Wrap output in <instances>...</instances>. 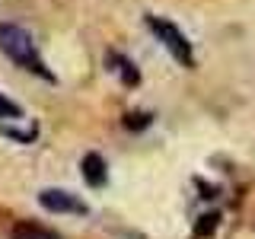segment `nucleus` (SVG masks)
Masks as SVG:
<instances>
[{
	"label": "nucleus",
	"mask_w": 255,
	"mask_h": 239,
	"mask_svg": "<svg viewBox=\"0 0 255 239\" xmlns=\"http://www.w3.org/2000/svg\"><path fill=\"white\" fill-rule=\"evenodd\" d=\"M0 51H3L13 64H19L22 70H29V74H35V77H42V80H54V74L45 67L42 54H38L35 38H32L22 26L0 22Z\"/></svg>",
	"instance_id": "f257e3e1"
},
{
	"label": "nucleus",
	"mask_w": 255,
	"mask_h": 239,
	"mask_svg": "<svg viewBox=\"0 0 255 239\" xmlns=\"http://www.w3.org/2000/svg\"><path fill=\"white\" fill-rule=\"evenodd\" d=\"M143 26L156 35V42L166 48V51L172 54L175 61L182 64V67H195V54H191V42L185 38V32L179 26H172L169 19H163V16H143Z\"/></svg>",
	"instance_id": "f03ea898"
},
{
	"label": "nucleus",
	"mask_w": 255,
	"mask_h": 239,
	"mask_svg": "<svg viewBox=\"0 0 255 239\" xmlns=\"http://www.w3.org/2000/svg\"><path fill=\"white\" fill-rule=\"evenodd\" d=\"M38 204H42L45 211H51V214H77V217H86V214H90L86 201H80L77 195H70V191H64V188L38 191Z\"/></svg>",
	"instance_id": "7ed1b4c3"
},
{
	"label": "nucleus",
	"mask_w": 255,
	"mask_h": 239,
	"mask_svg": "<svg viewBox=\"0 0 255 239\" xmlns=\"http://www.w3.org/2000/svg\"><path fill=\"white\" fill-rule=\"evenodd\" d=\"M80 172H83V179H86V185H90V188H102L109 182L106 159H102L99 153H86L83 163H80Z\"/></svg>",
	"instance_id": "20e7f679"
},
{
	"label": "nucleus",
	"mask_w": 255,
	"mask_h": 239,
	"mask_svg": "<svg viewBox=\"0 0 255 239\" xmlns=\"http://www.w3.org/2000/svg\"><path fill=\"white\" fill-rule=\"evenodd\" d=\"M10 239H61V236L54 233V230L42 227V223H32V220H26V223H16V227H13Z\"/></svg>",
	"instance_id": "39448f33"
},
{
	"label": "nucleus",
	"mask_w": 255,
	"mask_h": 239,
	"mask_svg": "<svg viewBox=\"0 0 255 239\" xmlns=\"http://www.w3.org/2000/svg\"><path fill=\"white\" fill-rule=\"evenodd\" d=\"M112 64H115V74L122 77V83H128V86H137V80H140V74H137V67H134L128 58H118V54H112Z\"/></svg>",
	"instance_id": "423d86ee"
},
{
	"label": "nucleus",
	"mask_w": 255,
	"mask_h": 239,
	"mask_svg": "<svg viewBox=\"0 0 255 239\" xmlns=\"http://www.w3.org/2000/svg\"><path fill=\"white\" fill-rule=\"evenodd\" d=\"M0 118H6V121H16V118H22V109L16 106L13 99H6L3 93H0Z\"/></svg>",
	"instance_id": "0eeeda50"
},
{
	"label": "nucleus",
	"mask_w": 255,
	"mask_h": 239,
	"mask_svg": "<svg viewBox=\"0 0 255 239\" xmlns=\"http://www.w3.org/2000/svg\"><path fill=\"white\" fill-rule=\"evenodd\" d=\"M153 121V115H147V112H131V115H125V127H131V131H140V127H147Z\"/></svg>",
	"instance_id": "6e6552de"
}]
</instances>
